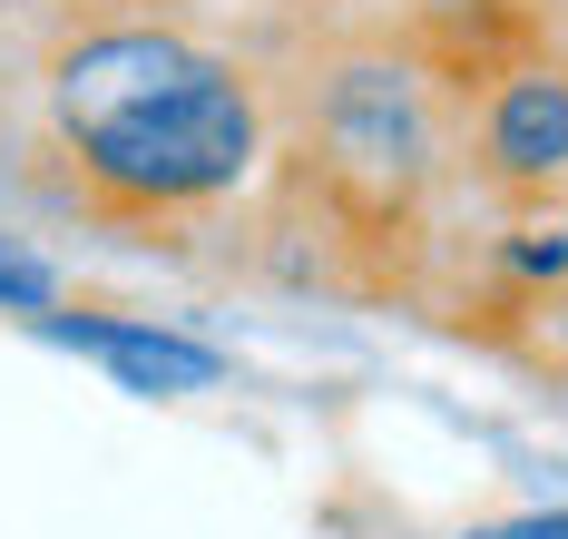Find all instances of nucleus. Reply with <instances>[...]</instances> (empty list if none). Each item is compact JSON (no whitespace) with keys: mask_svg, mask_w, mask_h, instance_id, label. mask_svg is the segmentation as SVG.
Returning <instances> with one entry per match:
<instances>
[{"mask_svg":"<svg viewBox=\"0 0 568 539\" xmlns=\"http://www.w3.org/2000/svg\"><path fill=\"white\" fill-rule=\"evenodd\" d=\"M480 539H568V510H529V520H500V530Z\"/></svg>","mask_w":568,"mask_h":539,"instance_id":"5","label":"nucleus"},{"mask_svg":"<svg viewBox=\"0 0 568 539\" xmlns=\"http://www.w3.org/2000/svg\"><path fill=\"white\" fill-rule=\"evenodd\" d=\"M59 138L79 148V167L118 196L186 206L216 196L255 167V99L226 60L186 50L168 30H109L79 40L50 79Z\"/></svg>","mask_w":568,"mask_h":539,"instance_id":"1","label":"nucleus"},{"mask_svg":"<svg viewBox=\"0 0 568 539\" xmlns=\"http://www.w3.org/2000/svg\"><path fill=\"white\" fill-rule=\"evenodd\" d=\"M50 265L40 255H20V245H0V304H20V314H50Z\"/></svg>","mask_w":568,"mask_h":539,"instance_id":"4","label":"nucleus"},{"mask_svg":"<svg viewBox=\"0 0 568 539\" xmlns=\"http://www.w3.org/2000/svg\"><path fill=\"white\" fill-rule=\"evenodd\" d=\"M490 157H500L510 177H559L568 167V79L529 69V79L500 89V109H490Z\"/></svg>","mask_w":568,"mask_h":539,"instance_id":"3","label":"nucleus"},{"mask_svg":"<svg viewBox=\"0 0 568 539\" xmlns=\"http://www.w3.org/2000/svg\"><path fill=\"white\" fill-rule=\"evenodd\" d=\"M50 334H59V344H79V354H99L118 383H128V393H206V383L226 373L206 344L158 334V324H99V314H59Z\"/></svg>","mask_w":568,"mask_h":539,"instance_id":"2","label":"nucleus"}]
</instances>
